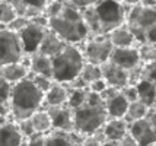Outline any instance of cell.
<instances>
[{
	"label": "cell",
	"mask_w": 156,
	"mask_h": 146,
	"mask_svg": "<svg viewBox=\"0 0 156 146\" xmlns=\"http://www.w3.org/2000/svg\"><path fill=\"white\" fill-rule=\"evenodd\" d=\"M129 7L120 0H101L94 6L82 9L83 21L88 27L89 37L108 35L111 31L126 23Z\"/></svg>",
	"instance_id": "cell-1"
},
{
	"label": "cell",
	"mask_w": 156,
	"mask_h": 146,
	"mask_svg": "<svg viewBox=\"0 0 156 146\" xmlns=\"http://www.w3.org/2000/svg\"><path fill=\"white\" fill-rule=\"evenodd\" d=\"M48 29L66 44L77 45L89 38L88 27L83 21L80 9L70 3H64L58 13L48 18Z\"/></svg>",
	"instance_id": "cell-2"
},
{
	"label": "cell",
	"mask_w": 156,
	"mask_h": 146,
	"mask_svg": "<svg viewBox=\"0 0 156 146\" xmlns=\"http://www.w3.org/2000/svg\"><path fill=\"white\" fill-rule=\"evenodd\" d=\"M42 105H44V92L37 88V85L29 76L12 85L9 107L15 121L29 118L35 111L42 108Z\"/></svg>",
	"instance_id": "cell-3"
},
{
	"label": "cell",
	"mask_w": 156,
	"mask_h": 146,
	"mask_svg": "<svg viewBox=\"0 0 156 146\" xmlns=\"http://www.w3.org/2000/svg\"><path fill=\"white\" fill-rule=\"evenodd\" d=\"M108 120L105 102L99 94L89 91L85 104L73 110V126L75 133L79 136H88L104 127Z\"/></svg>",
	"instance_id": "cell-4"
},
{
	"label": "cell",
	"mask_w": 156,
	"mask_h": 146,
	"mask_svg": "<svg viewBox=\"0 0 156 146\" xmlns=\"http://www.w3.org/2000/svg\"><path fill=\"white\" fill-rule=\"evenodd\" d=\"M126 25L137 44H156V3H142L130 7Z\"/></svg>",
	"instance_id": "cell-5"
},
{
	"label": "cell",
	"mask_w": 156,
	"mask_h": 146,
	"mask_svg": "<svg viewBox=\"0 0 156 146\" xmlns=\"http://www.w3.org/2000/svg\"><path fill=\"white\" fill-rule=\"evenodd\" d=\"M53 64V80L60 84H70L80 75L85 64V57L77 45L66 44L58 54L51 59Z\"/></svg>",
	"instance_id": "cell-6"
},
{
	"label": "cell",
	"mask_w": 156,
	"mask_h": 146,
	"mask_svg": "<svg viewBox=\"0 0 156 146\" xmlns=\"http://www.w3.org/2000/svg\"><path fill=\"white\" fill-rule=\"evenodd\" d=\"M25 51L22 47L19 35L9 28H0V67L5 64L22 62Z\"/></svg>",
	"instance_id": "cell-7"
},
{
	"label": "cell",
	"mask_w": 156,
	"mask_h": 146,
	"mask_svg": "<svg viewBox=\"0 0 156 146\" xmlns=\"http://www.w3.org/2000/svg\"><path fill=\"white\" fill-rule=\"evenodd\" d=\"M83 57L85 62L94 63V64H99L108 62L109 56L112 53V44L109 41L108 35H94L89 37L86 41L83 42Z\"/></svg>",
	"instance_id": "cell-8"
},
{
	"label": "cell",
	"mask_w": 156,
	"mask_h": 146,
	"mask_svg": "<svg viewBox=\"0 0 156 146\" xmlns=\"http://www.w3.org/2000/svg\"><path fill=\"white\" fill-rule=\"evenodd\" d=\"M109 62L114 63L115 66L130 72L133 76L136 75L139 79V70L142 67L140 54L136 47H126V48H112V53L109 56Z\"/></svg>",
	"instance_id": "cell-9"
},
{
	"label": "cell",
	"mask_w": 156,
	"mask_h": 146,
	"mask_svg": "<svg viewBox=\"0 0 156 146\" xmlns=\"http://www.w3.org/2000/svg\"><path fill=\"white\" fill-rule=\"evenodd\" d=\"M101 70H102V79L107 82V85L108 86H114L117 89H122V88L129 86L131 84V80H133V75L130 72L115 66L109 60L102 63Z\"/></svg>",
	"instance_id": "cell-10"
},
{
	"label": "cell",
	"mask_w": 156,
	"mask_h": 146,
	"mask_svg": "<svg viewBox=\"0 0 156 146\" xmlns=\"http://www.w3.org/2000/svg\"><path fill=\"white\" fill-rule=\"evenodd\" d=\"M48 116L51 118V126L55 132H75L73 126V110L67 105H58V107H45Z\"/></svg>",
	"instance_id": "cell-11"
},
{
	"label": "cell",
	"mask_w": 156,
	"mask_h": 146,
	"mask_svg": "<svg viewBox=\"0 0 156 146\" xmlns=\"http://www.w3.org/2000/svg\"><path fill=\"white\" fill-rule=\"evenodd\" d=\"M47 29L48 28L40 27V25H37V23L29 21V23L18 34L20 38V42H22L23 51H25V56L34 54V53L38 51V47H40L41 41H42V37H44Z\"/></svg>",
	"instance_id": "cell-12"
},
{
	"label": "cell",
	"mask_w": 156,
	"mask_h": 146,
	"mask_svg": "<svg viewBox=\"0 0 156 146\" xmlns=\"http://www.w3.org/2000/svg\"><path fill=\"white\" fill-rule=\"evenodd\" d=\"M129 133L139 143V146H150L156 143V130L146 117L129 123Z\"/></svg>",
	"instance_id": "cell-13"
},
{
	"label": "cell",
	"mask_w": 156,
	"mask_h": 146,
	"mask_svg": "<svg viewBox=\"0 0 156 146\" xmlns=\"http://www.w3.org/2000/svg\"><path fill=\"white\" fill-rule=\"evenodd\" d=\"M28 76H29V67H28V63H23V60L5 64L0 67V77H3L10 85L18 84L20 80L27 79Z\"/></svg>",
	"instance_id": "cell-14"
},
{
	"label": "cell",
	"mask_w": 156,
	"mask_h": 146,
	"mask_svg": "<svg viewBox=\"0 0 156 146\" xmlns=\"http://www.w3.org/2000/svg\"><path fill=\"white\" fill-rule=\"evenodd\" d=\"M107 142H120L129 133V123L124 118H108L102 127Z\"/></svg>",
	"instance_id": "cell-15"
},
{
	"label": "cell",
	"mask_w": 156,
	"mask_h": 146,
	"mask_svg": "<svg viewBox=\"0 0 156 146\" xmlns=\"http://www.w3.org/2000/svg\"><path fill=\"white\" fill-rule=\"evenodd\" d=\"M27 62L31 75H42V76H48L53 79V64H51L50 57L37 51L34 54L27 56Z\"/></svg>",
	"instance_id": "cell-16"
},
{
	"label": "cell",
	"mask_w": 156,
	"mask_h": 146,
	"mask_svg": "<svg viewBox=\"0 0 156 146\" xmlns=\"http://www.w3.org/2000/svg\"><path fill=\"white\" fill-rule=\"evenodd\" d=\"M69 98V86L66 84L53 82L50 89L44 94V105L45 107H58L66 105Z\"/></svg>",
	"instance_id": "cell-17"
},
{
	"label": "cell",
	"mask_w": 156,
	"mask_h": 146,
	"mask_svg": "<svg viewBox=\"0 0 156 146\" xmlns=\"http://www.w3.org/2000/svg\"><path fill=\"white\" fill-rule=\"evenodd\" d=\"M64 45H66V42L63 41L61 38H58L53 31L47 29L44 37H42V41H41L40 47H38V53L53 59L55 54H58L61 50L64 48Z\"/></svg>",
	"instance_id": "cell-18"
},
{
	"label": "cell",
	"mask_w": 156,
	"mask_h": 146,
	"mask_svg": "<svg viewBox=\"0 0 156 146\" xmlns=\"http://www.w3.org/2000/svg\"><path fill=\"white\" fill-rule=\"evenodd\" d=\"M23 139L16 123L3 121L0 124V146H22Z\"/></svg>",
	"instance_id": "cell-19"
},
{
	"label": "cell",
	"mask_w": 156,
	"mask_h": 146,
	"mask_svg": "<svg viewBox=\"0 0 156 146\" xmlns=\"http://www.w3.org/2000/svg\"><path fill=\"white\" fill-rule=\"evenodd\" d=\"M82 136L77 133H66L51 130L45 136V146H80Z\"/></svg>",
	"instance_id": "cell-20"
},
{
	"label": "cell",
	"mask_w": 156,
	"mask_h": 146,
	"mask_svg": "<svg viewBox=\"0 0 156 146\" xmlns=\"http://www.w3.org/2000/svg\"><path fill=\"white\" fill-rule=\"evenodd\" d=\"M108 38L114 48H126V47H136V38L131 34V31L124 23L121 27L115 28L108 34Z\"/></svg>",
	"instance_id": "cell-21"
},
{
	"label": "cell",
	"mask_w": 156,
	"mask_h": 146,
	"mask_svg": "<svg viewBox=\"0 0 156 146\" xmlns=\"http://www.w3.org/2000/svg\"><path fill=\"white\" fill-rule=\"evenodd\" d=\"M105 102V110L108 114V118H124L126 117V112L129 108V99L121 94V91L117 94L115 97L109 98Z\"/></svg>",
	"instance_id": "cell-22"
},
{
	"label": "cell",
	"mask_w": 156,
	"mask_h": 146,
	"mask_svg": "<svg viewBox=\"0 0 156 146\" xmlns=\"http://www.w3.org/2000/svg\"><path fill=\"white\" fill-rule=\"evenodd\" d=\"M137 91V99L143 102L149 108H155L156 107V85L143 79H137L136 84Z\"/></svg>",
	"instance_id": "cell-23"
},
{
	"label": "cell",
	"mask_w": 156,
	"mask_h": 146,
	"mask_svg": "<svg viewBox=\"0 0 156 146\" xmlns=\"http://www.w3.org/2000/svg\"><path fill=\"white\" fill-rule=\"evenodd\" d=\"M31 123H32V127H34L35 133H40V134H48V133L53 130V126H51V118L48 116L47 110H38L35 111L31 117Z\"/></svg>",
	"instance_id": "cell-24"
},
{
	"label": "cell",
	"mask_w": 156,
	"mask_h": 146,
	"mask_svg": "<svg viewBox=\"0 0 156 146\" xmlns=\"http://www.w3.org/2000/svg\"><path fill=\"white\" fill-rule=\"evenodd\" d=\"M149 107H146V105L140 102L139 99L137 101H133V102H130L129 104V108H127V112H126V117L124 120L127 121V123H133V121H137V120H142L147 116V112H149Z\"/></svg>",
	"instance_id": "cell-25"
},
{
	"label": "cell",
	"mask_w": 156,
	"mask_h": 146,
	"mask_svg": "<svg viewBox=\"0 0 156 146\" xmlns=\"http://www.w3.org/2000/svg\"><path fill=\"white\" fill-rule=\"evenodd\" d=\"M79 76L88 85L92 84V82H95V80H98V79L102 77L101 66H99V64H94V63H89V62H85Z\"/></svg>",
	"instance_id": "cell-26"
},
{
	"label": "cell",
	"mask_w": 156,
	"mask_h": 146,
	"mask_svg": "<svg viewBox=\"0 0 156 146\" xmlns=\"http://www.w3.org/2000/svg\"><path fill=\"white\" fill-rule=\"evenodd\" d=\"M89 89L88 88H82V89H72L69 88V98H67V107L72 110H76L85 104L86 98H88Z\"/></svg>",
	"instance_id": "cell-27"
},
{
	"label": "cell",
	"mask_w": 156,
	"mask_h": 146,
	"mask_svg": "<svg viewBox=\"0 0 156 146\" xmlns=\"http://www.w3.org/2000/svg\"><path fill=\"white\" fill-rule=\"evenodd\" d=\"M25 5H27L25 18H28V19L38 16V15H42L45 7H47L45 0H25Z\"/></svg>",
	"instance_id": "cell-28"
},
{
	"label": "cell",
	"mask_w": 156,
	"mask_h": 146,
	"mask_svg": "<svg viewBox=\"0 0 156 146\" xmlns=\"http://www.w3.org/2000/svg\"><path fill=\"white\" fill-rule=\"evenodd\" d=\"M16 16H18V15L15 12V9L12 7V5H10L7 0L0 2V25L7 27Z\"/></svg>",
	"instance_id": "cell-29"
},
{
	"label": "cell",
	"mask_w": 156,
	"mask_h": 146,
	"mask_svg": "<svg viewBox=\"0 0 156 146\" xmlns=\"http://www.w3.org/2000/svg\"><path fill=\"white\" fill-rule=\"evenodd\" d=\"M139 79L147 80L156 85V60L150 63H143L139 70Z\"/></svg>",
	"instance_id": "cell-30"
},
{
	"label": "cell",
	"mask_w": 156,
	"mask_h": 146,
	"mask_svg": "<svg viewBox=\"0 0 156 146\" xmlns=\"http://www.w3.org/2000/svg\"><path fill=\"white\" fill-rule=\"evenodd\" d=\"M137 50L142 63H150L156 60V44H139Z\"/></svg>",
	"instance_id": "cell-31"
},
{
	"label": "cell",
	"mask_w": 156,
	"mask_h": 146,
	"mask_svg": "<svg viewBox=\"0 0 156 146\" xmlns=\"http://www.w3.org/2000/svg\"><path fill=\"white\" fill-rule=\"evenodd\" d=\"M105 142H107V139L104 136V132H102V129H99V130H96L92 134L83 136L80 142V146H102Z\"/></svg>",
	"instance_id": "cell-32"
},
{
	"label": "cell",
	"mask_w": 156,
	"mask_h": 146,
	"mask_svg": "<svg viewBox=\"0 0 156 146\" xmlns=\"http://www.w3.org/2000/svg\"><path fill=\"white\" fill-rule=\"evenodd\" d=\"M29 77H31V79H32V82L37 85V88H38L40 91H42L44 94L50 89V86H51L53 82H54L51 77L42 76V75H31V73H29Z\"/></svg>",
	"instance_id": "cell-33"
},
{
	"label": "cell",
	"mask_w": 156,
	"mask_h": 146,
	"mask_svg": "<svg viewBox=\"0 0 156 146\" xmlns=\"http://www.w3.org/2000/svg\"><path fill=\"white\" fill-rule=\"evenodd\" d=\"M16 126H18V130L20 132V134L23 136V137H29V136H32L34 134V127H32V123H31V120L29 118H23V120H18V121H15Z\"/></svg>",
	"instance_id": "cell-34"
},
{
	"label": "cell",
	"mask_w": 156,
	"mask_h": 146,
	"mask_svg": "<svg viewBox=\"0 0 156 146\" xmlns=\"http://www.w3.org/2000/svg\"><path fill=\"white\" fill-rule=\"evenodd\" d=\"M28 23H29V19H28V18H25V16H16L13 21L7 25L6 28H9L10 31H13V32H16V34H19L20 31L25 28Z\"/></svg>",
	"instance_id": "cell-35"
},
{
	"label": "cell",
	"mask_w": 156,
	"mask_h": 146,
	"mask_svg": "<svg viewBox=\"0 0 156 146\" xmlns=\"http://www.w3.org/2000/svg\"><path fill=\"white\" fill-rule=\"evenodd\" d=\"M10 89H12V85L7 84L3 77H0V102L9 104V98H10Z\"/></svg>",
	"instance_id": "cell-36"
},
{
	"label": "cell",
	"mask_w": 156,
	"mask_h": 146,
	"mask_svg": "<svg viewBox=\"0 0 156 146\" xmlns=\"http://www.w3.org/2000/svg\"><path fill=\"white\" fill-rule=\"evenodd\" d=\"M45 136H47V134L34 133L32 136L27 137L25 146H45Z\"/></svg>",
	"instance_id": "cell-37"
},
{
	"label": "cell",
	"mask_w": 156,
	"mask_h": 146,
	"mask_svg": "<svg viewBox=\"0 0 156 146\" xmlns=\"http://www.w3.org/2000/svg\"><path fill=\"white\" fill-rule=\"evenodd\" d=\"M121 94L124 97L129 99V102H133V101H137V91H136V85L134 84H130L129 86L122 88Z\"/></svg>",
	"instance_id": "cell-38"
},
{
	"label": "cell",
	"mask_w": 156,
	"mask_h": 146,
	"mask_svg": "<svg viewBox=\"0 0 156 146\" xmlns=\"http://www.w3.org/2000/svg\"><path fill=\"white\" fill-rule=\"evenodd\" d=\"M108 85H107V82L104 80V79H98V80H95V82H92V84H89L88 85V89L90 91V92H95V94H99L101 95L102 94V91L105 89Z\"/></svg>",
	"instance_id": "cell-39"
},
{
	"label": "cell",
	"mask_w": 156,
	"mask_h": 146,
	"mask_svg": "<svg viewBox=\"0 0 156 146\" xmlns=\"http://www.w3.org/2000/svg\"><path fill=\"white\" fill-rule=\"evenodd\" d=\"M98 2H101V0H70V5H73L75 7L82 10V9H86L89 6H94Z\"/></svg>",
	"instance_id": "cell-40"
},
{
	"label": "cell",
	"mask_w": 156,
	"mask_h": 146,
	"mask_svg": "<svg viewBox=\"0 0 156 146\" xmlns=\"http://www.w3.org/2000/svg\"><path fill=\"white\" fill-rule=\"evenodd\" d=\"M121 89H117V88H114V86H107L105 89L102 91V94H101V98L104 99V101H107V99H109V98H112V97H115L117 94L120 92Z\"/></svg>",
	"instance_id": "cell-41"
},
{
	"label": "cell",
	"mask_w": 156,
	"mask_h": 146,
	"mask_svg": "<svg viewBox=\"0 0 156 146\" xmlns=\"http://www.w3.org/2000/svg\"><path fill=\"white\" fill-rule=\"evenodd\" d=\"M118 145L120 146H139V143L133 139V136H131L130 133H127V134L118 142Z\"/></svg>",
	"instance_id": "cell-42"
},
{
	"label": "cell",
	"mask_w": 156,
	"mask_h": 146,
	"mask_svg": "<svg viewBox=\"0 0 156 146\" xmlns=\"http://www.w3.org/2000/svg\"><path fill=\"white\" fill-rule=\"evenodd\" d=\"M146 118L149 120V123L152 124V127L156 130V108H150L149 112H147V116Z\"/></svg>",
	"instance_id": "cell-43"
},
{
	"label": "cell",
	"mask_w": 156,
	"mask_h": 146,
	"mask_svg": "<svg viewBox=\"0 0 156 146\" xmlns=\"http://www.w3.org/2000/svg\"><path fill=\"white\" fill-rule=\"evenodd\" d=\"M122 5L126 7H134V6H137V5H142L143 3V0H120Z\"/></svg>",
	"instance_id": "cell-44"
},
{
	"label": "cell",
	"mask_w": 156,
	"mask_h": 146,
	"mask_svg": "<svg viewBox=\"0 0 156 146\" xmlns=\"http://www.w3.org/2000/svg\"><path fill=\"white\" fill-rule=\"evenodd\" d=\"M102 146H120V145H118L117 142H105Z\"/></svg>",
	"instance_id": "cell-45"
},
{
	"label": "cell",
	"mask_w": 156,
	"mask_h": 146,
	"mask_svg": "<svg viewBox=\"0 0 156 146\" xmlns=\"http://www.w3.org/2000/svg\"><path fill=\"white\" fill-rule=\"evenodd\" d=\"M143 3H156V0H143Z\"/></svg>",
	"instance_id": "cell-46"
},
{
	"label": "cell",
	"mask_w": 156,
	"mask_h": 146,
	"mask_svg": "<svg viewBox=\"0 0 156 146\" xmlns=\"http://www.w3.org/2000/svg\"><path fill=\"white\" fill-rule=\"evenodd\" d=\"M54 2H57V0H45V3H47V5H50V3H54Z\"/></svg>",
	"instance_id": "cell-47"
},
{
	"label": "cell",
	"mask_w": 156,
	"mask_h": 146,
	"mask_svg": "<svg viewBox=\"0 0 156 146\" xmlns=\"http://www.w3.org/2000/svg\"><path fill=\"white\" fill-rule=\"evenodd\" d=\"M3 121H6V118H2V117H0V124H2Z\"/></svg>",
	"instance_id": "cell-48"
},
{
	"label": "cell",
	"mask_w": 156,
	"mask_h": 146,
	"mask_svg": "<svg viewBox=\"0 0 156 146\" xmlns=\"http://www.w3.org/2000/svg\"><path fill=\"white\" fill-rule=\"evenodd\" d=\"M61 2H64V3H70V0H61Z\"/></svg>",
	"instance_id": "cell-49"
},
{
	"label": "cell",
	"mask_w": 156,
	"mask_h": 146,
	"mask_svg": "<svg viewBox=\"0 0 156 146\" xmlns=\"http://www.w3.org/2000/svg\"><path fill=\"white\" fill-rule=\"evenodd\" d=\"M150 146H156V143H155V145H150Z\"/></svg>",
	"instance_id": "cell-50"
},
{
	"label": "cell",
	"mask_w": 156,
	"mask_h": 146,
	"mask_svg": "<svg viewBox=\"0 0 156 146\" xmlns=\"http://www.w3.org/2000/svg\"><path fill=\"white\" fill-rule=\"evenodd\" d=\"M0 2H3V0H0Z\"/></svg>",
	"instance_id": "cell-51"
},
{
	"label": "cell",
	"mask_w": 156,
	"mask_h": 146,
	"mask_svg": "<svg viewBox=\"0 0 156 146\" xmlns=\"http://www.w3.org/2000/svg\"><path fill=\"white\" fill-rule=\"evenodd\" d=\"M155 108H156V107H155Z\"/></svg>",
	"instance_id": "cell-52"
}]
</instances>
